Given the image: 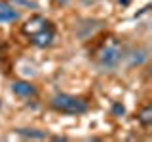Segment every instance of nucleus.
<instances>
[{
    "instance_id": "1",
    "label": "nucleus",
    "mask_w": 152,
    "mask_h": 142,
    "mask_svg": "<svg viewBox=\"0 0 152 142\" xmlns=\"http://www.w3.org/2000/svg\"><path fill=\"white\" fill-rule=\"evenodd\" d=\"M21 30L36 47H48L55 38V27L42 15H32L31 19H27Z\"/></svg>"
},
{
    "instance_id": "2",
    "label": "nucleus",
    "mask_w": 152,
    "mask_h": 142,
    "mask_svg": "<svg viewBox=\"0 0 152 142\" xmlns=\"http://www.w3.org/2000/svg\"><path fill=\"white\" fill-rule=\"evenodd\" d=\"M51 108L55 112L61 114H70V116H80V114L88 112V102L84 99L76 97V95H69V93H57L53 99L50 101Z\"/></svg>"
},
{
    "instance_id": "3",
    "label": "nucleus",
    "mask_w": 152,
    "mask_h": 142,
    "mask_svg": "<svg viewBox=\"0 0 152 142\" xmlns=\"http://www.w3.org/2000/svg\"><path fill=\"white\" fill-rule=\"evenodd\" d=\"M97 64L101 68H114L122 59V46L116 38H108L107 42H103V46L97 49Z\"/></svg>"
},
{
    "instance_id": "4",
    "label": "nucleus",
    "mask_w": 152,
    "mask_h": 142,
    "mask_svg": "<svg viewBox=\"0 0 152 142\" xmlns=\"http://www.w3.org/2000/svg\"><path fill=\"white\" fill-rule=\"evenodd\" d=\"M12 91L21 99H32L36 97V87L28 82H23V80H17V82L12 83Z\"/></svg>"
},
{
    "instance_id": "5",
    "label": "nucleus",
    "mask_w": 152,
    "mask_h": 142,
    "mask_svg": "<svg viewBox=\"0 0 152 142\" xmlns=\"http://www.w3.org/2000/svg\"><path fill=\"white\" fill-rule=\"evenodd\" d=\"M19 19V12L8 2H0V23H13Z\"/></svg>"
},
{
    "instance_id": "6",
    "label": "nucleus",
    "mask_w": 152,
    "mask_h": 142,
    "mask_svg": "<svg viewBox=\"0 0 152 142\" xmlns=\"http://www.w3.org/2000/svg\"><path fill=\"white\" fill-rule=\"evenodd\" d=\"M137 120H139V123H141L142 127H148L150 123H152V106L146 104V106L137 114Z\"/></svg>"
}]
</instances>
